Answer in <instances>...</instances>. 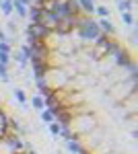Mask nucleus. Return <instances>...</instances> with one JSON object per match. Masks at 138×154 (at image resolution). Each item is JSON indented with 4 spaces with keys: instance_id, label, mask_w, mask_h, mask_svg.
Returning <instances> with one entry per match:
<instances>
[{
    "instance_id": "f257e3e1",
    "label": "nucleus",
    "mask_w": 138,
    "mask_h": 154,
    "mask_svg": "<svg viewBox=\"0 0 138 154\" xmlns=\"http://www.w3.org/2000/svg\"><path fill=\"white\" fill-rule=\"evenodd\" d=\"M97 125H99V121L93 113H74V117L70 121V130L74 131V136L79 140L82 136H87L89 131H93Z\"/></svg>"
},
{
    "instance_id": "f03ea898",
    "label": "nucleus",
    "mask_w": 138,
    "mask_h": 154,
    "mask_svg": "<svg viewBox=\"0 0 138 154\" xmlns=\"http://www.w3.org/2000/svg\"><path fill=\"white\" fill-rule=\"evenodd\" d=\"M136 88H138V84H136L134 78H124V80H120V82L111 84L107 91H109V97L114 99L115 103H124L128 97L136 95Z\"/></svg>"
},
{
    "instance_id": "7ed1b4c3",
    "label": "nucleus",
    "mask_w": 138,
    "mask_h": 154,
    "mask_svg": "<svg viewBox=\"0 0 138 154\" xmlns=\"http://www.w3.org/2000/svg\"><path fill=\"white\" fill-rule=\"evenodd\" d=\"M111 45H114V39H111L109 35H103V33H101V35L93 41V51H91L93 60L101 62L103 58H107L109 51H111Z\"/></svg>"
},
{
    "instance_id": "20e7f679",
    "label": "nucleus",
    "mask_w": 138,
    "mask_h": 154,
    "mask_svg": "<svg viewBox=\"0 0 138 154\" xmlns=\"http://www.w3.org/2000/svg\"><path fill=\"white\" fill-rule=\"evenodd\" d=\"M50 35H52V31L46 29L43 25H39V23L27 25V43H33V41H46L47 43Z\"/></svg>"
},
{
    "instance_id": "39448f33",
    "label": "nucleus",
    "mask_w": 138,
    "mask_h": 154,
    "mask_svg": "<svg viewBox=\"0 0 138 154\" xmlns=\"http://www.w3.org/2000/svg\"><path fill=\"white\" fill-rule=\"evenodd\" d=\"M0 142L6 146V150H8L11 154H19V152H23L25 148H27V144L23 142V138H21L19 134H12V131L4 134V138H2Z\"/></svg>"
},
{
    "instance_id": "423d86ee",
    "label": "nucleus",
    "mask_w": 138,
    "mask_h": 154,
    "mask_svg": "<svg viewBox=\"0 0 138 154\" xmlns=\"http://www.w3.org/2000/svg\"><path fill=\"white\" fill-rule=\"evenodd\" d=\"M74 21H76V17H66V19H58V25L56 29H54V33L60 37H66L70 35L72 31H74Z\"/></svg>"
},
{
    "instance_id": "0eeeda50",
    "label": "nucleus",
    "mask_w": 138,
    "mask_h": 154,
    "mask_svg": "<svg viewBox=\"0 0 138 154\" xmlns=\"http://www.w3.org/2000/svg\"><path fill=\"white\" fill-rule=\"evenodd\" d=\"M37 23L43 25L46 29H50V31L54 33V29H56V25H58V17L54 14V12L43 11V8H41V14H39V21H37Z\"/></svg>"
},
{
    "instance_id": "6e6552de",
    "label": "nucleus",
    "mask_w": 138,
    "mask_h": 154,
    "mask_svg": "<svg viewBox=\"0 0 138 154\" xmlns=\"http://www.w3.org/2000/svg\"><path fill=\"white\" fill-rule=\"evenodd\" d=\"M31 62V66H33V76L35 78H46L47 72L52 70V66L47 64V62H43V60H29Z\"/></svg>"
},
{
    "instance_id": "1a4fd4ad",
    "label": "nucleus",
    "mask_w": 138,
    "mask_h": 154,
    "mask_svg": "<svg viewBox=\"0 0 138 154\" xmlns=\"http://www.w3.org/2000/svg\"><path fill=\"white\" fill-rule=\"evenodd\" d=\"M52 12L56 14L58 19H66V17H70L66 0H56V4H54V11H52Z\"/></svg>"
},
{
    "instance_id": "9d476101",
    "label": "nucleus",
    "mask_w": 138,
    "mask_h": 154,
    "mask_svg": "<svg viewBox=\"0 0 138 154\" xmlns=\"http://www.w3.org/2000/svg\"><path fill=\"white\" fill-rule=\"evenodd\" d=\"M35 84H37V95L39 97H46L54 91V88L50 86V82H47V76L46 78H35Z\"/></svg>"
},
{
    "instance_id": "9b49d317",
    "label": "nucleus",
    "mask_w": 138,
    "mask_h": 154,
    "mask_svg": "<svg viewBox=\"0 0 138 154\" xmlns=\"http://www.w3.org/2000/svg\"><path fill=\"white\" fill-rule=\"evenodd\" d=\"M79 2V8H81V14H87V17H91L95 14V0H76Z\"/></svg>"
},
{
    "instance_id": "f8f14e48",
    "label": "nucleus",
    "mask_w": 138,
    "mask_h": 154,
    "mask_svg": "<svg viewBox=\"0 0 138 154\" xmlns=\"http://www.w3.org/2000/svg\"><path fill=\"white\" fill-rule=\"evenodd\" d=\"M97 25H99V31H101V33H103V35H114L115 33V29H114V25H111V21H109V19H99V21H97Z\"/></svg>"
},
{
    "instance_id": "ddd939ff",
    "label": "nucleus",
    "mask_w": 138,
    "mask_h": 154,
    "mask_svg": "<svg viewBox=\"0 0 138 154\" xmlns=\"http://www.w3.org/2000/svg\"><path fill=\"white\" fill-rule=\"evenodd\" d=\"M8 115H6V111L0 107V140L4 138V134H8Z\"/></svg>"
},
{
    "instance_id": "4468645a",
    "label": "nucleus",
    "mask_w": 138,
    "mask_h": 154,
    "mask_svg": "<svg viewBox=\"0 0 138 154\" xmlns=\"http://www.w3.org/2000/svg\"><path fill=\"white\" fill-rule=\"evenodd\" d=\"M66 148H68V152H72V154H81L82 150H87V148L82 146V140H68V142H66Z\"/></svg>"
},
{
    "instance_id": "2eb2a0df",
    "label": "nucleus",
    "mask_w": 138,
    "mask_h": 154,
    "mask_svg": "<svg viewBox=\"0 0 138 154\" xmlns=\"http://www.w3.org/2000/svg\"><path fill=\"white\" fill-rule=\"evenodd\" d=\"M39 14H41V6L31 4V6L27 8V17H29V21H31V23H37V21H39Z\"/></svg>"
},
{
    "instance_id": "dca6fc26",
    "label": "nucleus",
    "mask_w": 138,
    "mask_h": 154,
    "mask_svg": "<svg viewBox=\"0 0 138 154\" xmlns=\"http://www.w3.org/2000/svg\"><path fill=\"white\" fill-rule=\"evenodd\" d=\"M27 8H29V6H25L21 0H12V11L17 12L21 19H25V17H27Z\"/></svg>"
},
{
    "instance_id": "f3484780",
    "label": "nucleus",
    "mask_w": 138,
    "mask_h": 154,
    "mask_svg": "<svg viewBox=\"0 0 138 154\" xmlns=\"http://www.w3.org/2000/svg\"><path fill=\"white\" fill-rule=\"evenodd\" d=\"M0 11L4 17L12 14V0H0Z\"/></svg>"
},
{
    "instance_id": "a211bd4d",
    "label": "nucleus",
    "mask_w": 138,
    "mask_h": 154,
    "mask_svg": "<svg viewBox=\"0 0 138 154\" xmlns=\"http://www.w3.org/2000/svg\"><path fill=\"white\" fill-rule=\"evenodd\" d=\"M66 4H68L70 17H79V14H81V8H79V2H76V0H66Z\"/></svg>"
},
{
    "instance_id": "6ab92c4d",
    "label": "nucleus",
    "mask_w": 138,
    "mask_h": 154,
    "mask_svg": "<svg viewBox=\"0 0 138 154\" xmlns=\"http://www.w3.org/2000/svg\"><path fill=\"white\" fill-rule=\"evenodd\" d=\"M14 99L19 101V105H21V107H27V95H25L23 88H14Z\"/></svg>"
},
{
    "instance_id": "aec40b11",
    "label": "nucleus",
    "mask_w": 138,
    "mask_h": 154,
    "mask_svg": "<svg viewBox=\"0 0 138 154\" xmlns=\"http://www.w3.org/2000/svg\"><path fill=\"white\" fill-rule=\"evenodd\" d=\"M60 136L64 138V142H68V140H79V138L74 136V131L70 130V125L68 128H62V130H60Z\"/></svg>"
},
{
    "instance_id": "412c9836",
    "label": "nucleus",
    "mask_w": 138,
    "mask_h": 154,
    "mask_svg": "<svg viewBox=\"0 0 138 154\" xmlns=\"http://www.w3.org/2000/svg\"><path fill=\"white\" fill-rule=\"evenodd\" d=\"M132 4H134V0H120L117 8H120V12H130L132 11Z\"/></svg>"
},
{
    "instance_id": "4be33fe9",
    "label": "nucleus",
    "mask_w": 138,
    "mask_h": 154,
    "mask_svg": "<svg viewBox=\"0 0 138 154\" xmlns=\"http://www.w3.org/2000/svg\"><path fill=\"white\" fill-rule=\"evenodd\" d=\"M31 105L37 109V111H43L46 109V103H43V97H39V95H35L33 99H31Z\"/></svg>"
},
{
    "instance_id": "5701e85b",
    "label": "nucleus",
    "mask_w": 138,
    "mask_h": 154,
    "mask_svg": "<svg viewBox=\"0 0 138 154\" xmlns=\"http://www.w3.org/2000/svg\"><path fill=\"white\" fill-rule=\"evenodd\" d=\"M47 130H50V134H52L54 138H58V136H60V130H62V125H60L58 121H52V123L47 125Z\"/></svg>"
},
{
    "instance_id": "b1692460",
    "label": "nucleus",
    "mask_w": 138,
    "mask_h": 154,
    "mask_svg": "<svg viewBox=\"0 0 138 154\" xmlns=\"http://www.w3.org/2000/svg\"><path fill=\"white\" fill-rule=\"evenodd\" d=\"M11 56H14V60H17V64H19V66H25V64L29 62V60H27V56H25L21 49H19L17 54H11Z\"/></svg>"
},
{
    "instance_id": "393cba45",
    "label": "nucleus",
    "mask_w": 138,
    "mask_h": 154,
    "mask_svg": "<svg viewBox=\"0 0 138 154\" xmlns=\"http://www.w3.org/2000/svg\"><path fill=\"white\" fill-rule=\"evenodd\" d=\"M0 80H4V82H8V80H11L8 66H4V64H0Z\"/></svg>"
},
{
    "instance_id": "a878e982",
    "label": "nucleus",
    "mask_w": 138,
    "mask_h": 154,
    "mask_svg": "<svg viewBox=\"0 0 138 154\" xmlns=\"http://www.w3.org/2000/svg\"><path fill=\"white\" fill-rule=\"evenodd\" d=\"M41 119H43V123H46V125H50L52 121H56V117H54L47 109H43V111H41Z\"/></svg>"
},
{
    "instance_id": "bb28decb",
    "label": "nucleus",
    "mask_w": 138,
    "mask_h": 154,
    "mask_svg": "<svg viewBox=\"0 0 138 154\" xmlns=\"http://www.w3.org/2000/svg\"><path fill=\"white\" fill-rule=\"evenodd\" d=\"M95 12H97L101 19H109V8H107V6H95Z\"/></svg>"
},
{
    "instance_id": "cd10ccee",
    "label": "nucleus",
    "mask_w": 138,
    "mask_h": 154,
    "mask_svg": "<svg viewBox=\"0 0 138 154\" xmlns=\"http://www.w3.org/2000/svg\"><path fill=\"white\" fill-rule=\"evenodd\" d=\"M0 54H6V56H11L12 54V48L8 41H0Z\"/></svg>"
},
{
    "instance_id": "c85d7f7f",
    "label": "nucleus",
    "mask_w": 138,
    "mask_h": 154,
    "mask_svg": "<svg viewBox=\"0 0 138 154\" xmlns=\"http://www.w3.org/2000/svg\"><path fill=\"white\" fill-rule=\"evenodd\" d=\"M122 14V21L130 27V25H134V17H132V12H120Z\"/></svg>"
},
{
    "instance_id": "c756f323",
    "label": "nucleus",
    "mask_w": 138,
    "mask_h": 154,
    "mask_svg": "<svg viewBox=\"0 0 138 154\" xmlns=\"http://www.w3.org/2000/svg\"><path fill=\"white\" fill-rule=\"evenodd\" d=\"M8 62H11V56H6V54H0V64L8 66Z\"/></svg>"
},
{
    "instance_id": "7c9ffc66",
    "label": "nucleus",
    "mask_w": 138,
    "mask_h": 154,
    "mask_svg": "<svg viewBox=\"0 0 138 154\" xmlns=\"http://www.w3.org/2000/svg\"><path fill=\"white\" fill-rule=\"evenodd\" d=\"M0 41H8V37H6V33L0 29Z\"/></svg>"
},
{
    "instance_id": "2f4dec72",
    "label": "nucleus",
    "mask_w": 138,
    "mask_h": 154,
    "mask_svg": "<svg viewBox=\"0 0 138 154\" xmlns=\"http://www.w3.org/2000/svg\"><path fill=\"white\" fill-rule=\"evenodd\" d=\"M19 154H37V152H35V150H29V148H25L23 152H19Z\"/></svg>"
},
{
    "instance_id": "473e14b6",
    "label": "nucleus",
    "mask_w": 138,
    "mask_h": 154,
    "mask_svg": "<svg viewBox=\"0 0 138 154\" xmlns=\"http://www.w3.org/2000/svg\"><path fill=\"white\" fill-rule=\"evenodd\" d=\"M21 2H23L25 6H31V0H21Z\"/></svg>"
},
{
    "instance_id": "72a5a7b5",
    "label": "nucleus",
    "mask_w": 138,
    "mask_h": 154,
    "mask_svg": "<svg viewBox=\"0 0 138 154\" xmlns=\"http://www.w3.org/2000/svg\"><path fill=\"white\" fill-rule=\"evenodd\" d=\"M81 154H93V152H91V150H82Z\"/></svg>"
}]
</instances>
